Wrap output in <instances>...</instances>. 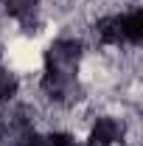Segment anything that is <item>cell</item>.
<instances>
[{"mask_svg":"<svg viewBox=\"0 0 143 146\" xmlns=\"http://www.w3.org/2000/svg\"><path fill=\"white\" fill-rule=\"evenodd\" d=\"M118 138H121V124L115 118H109V115L95 118V127L90 132V143L93 146H109V143H115Z\"/></svg>","mask_w":143,"mask_h":146,"instance_id":"obj_1","label":"cell"},{"mask_svg":"<svg viewBox=\"0 0 143 146\" xmlns=\"http://www.w3.org/2000/svg\"><path fill=\"white\" fill-rule=\"evenodd\" d=\"M121 36L126 42H140L143 39V11L140 9H135V11L121 17Z\"/></svg>","mask_w":143,"mask_h":146,"instance_id":"obj_2","label":"cell"},{"mask_svg":"<svg viewBox=\"0 0 143 146\" xmlns=\"http://www.w3.org/2000/svg\"><path fill=\"white\" fill-rule=\"evenodd\" d=\"M95 34L101 42L107 45H118L124 36H121V17H101L98 25H95Z\"/></svg>","mask_w":143,"mask_h":146,"instance_id":"obj_3","label":"cell"},{"mask_svg":"<svg viewBox=\"0 0 143 146\" xmlns=\"http://www.w3.org/2000/svg\"><path fill=\"white\" fill-rule=\"evenodd\" d=\"M3 3H6L9 14H14V17H28L36 6V0H3Z\"/></svg>","mask_w":143,"mask_h":146,"instance_id":"obj_4","label":"cell"},{"mask_svg":"<svg viewBox=\"0 0 143 146\" xmlns=\"http://www.w3.org/2000/svg\"><path fill=\"white\" fill-rule=\"evenodd\" d=\"M14 93H17V79H14L9 70L0 68V101H9Z\"/></svg>","mask_w":143,"mask_h":146,"instance_id":"obj_5","label":"cell"},{"mask_svg":"<svg viewBox=\"0 0 143 146\" xmlns=\"http://www.w3.org/2000/svg\"><path fill=\"white\" fill-rule=\"evenodd\" d=\"M45 146H79V143H76V138L68 135V132H54V135L45 138Z\"/></svg>","mask_w":143,"mask_h":146,"instance_id":"obj_6","label":"cell"},{"mask_svg":"<svg viewBox=\"0 0 143 146\" xmlns=\"http://www.w3.org/2000/svg\"><path fill=\"white\" fill-rule=\"evenodd\" d=\"M20 146H45V138H25Z\"/></svg>","mask_w":143,"mask_h":146,"instance_id":"obj_7","label":"cell"}]
</instances>
